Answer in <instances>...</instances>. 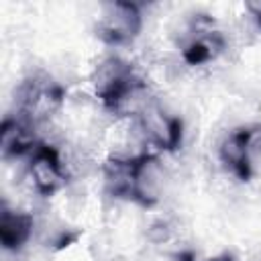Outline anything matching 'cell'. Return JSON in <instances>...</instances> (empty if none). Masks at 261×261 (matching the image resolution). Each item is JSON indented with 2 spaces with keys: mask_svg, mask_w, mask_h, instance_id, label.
<instances>
[{
  "mask_svg": "<svg viewBox=\"0 0 261 261\" xmlns=\"http://www.w3.org/2000/svg\"><path fill=\"white\" fill-rule=\"evenodd\" d=\"M94 31H96V37L108 47L130 45L143 31L141 4L124 2V0L102 4Z\"/></svg>",
  "mask_w": 261,
  "mask_h": 261,
  "instance_id": "5",
  "label": "cell"
},
{
  "mask_svg": "<svg viewBox=\"0 0 261 261\" xmlns=\"http://www.w3.org/2000/svg\"><path fill=\"white\" fill-rule=\"evenodd\" d=\"M37 124L27 120L20 114H6L0 126V151L4 159L29 157L31 151L41 143L37 137Z\"/></svg>",
  "mask_w": 261,
  "mask_h": 261,
  "instance_id": "9",
  "label": "cell"
},
{
  "mask_svg": "<svg viewBox=\"0 0 261 261\" xmlns=\"http://www.w3.org/2000/svg\"><path fill=\"white\" fill-rule=\"evenodd\" d=\"M181 57L188 65H206L220 57L226 49V39L210 14H194L179 41Z\"/></svg>",
  "mask_w": 261,
  "mask_h": 261,
  "instance_id": "7",
  "label": "cell"
},
{
  "mask_svg": "<svg viewBox=\"0 0 261 261\" xmlns=\"http://www.w3.org/2000/svg\"><path fill=\"white\" fill-rule=\"evenodd\" d=\"M245 8H247V12L251 14L253 22L261 29V0H251V2L245 4Z\"/></svg>",
  "mask_w": 261,
  "mask_h": 261,
  "instance_id": "12",
  "label": "cell"
},
{
  "mask_svg": "<svg viewBox=\"0 0 261 261\" xmlns=\"http://www.w3.org/2000/svg\"><path fill=\"white\" fill-rule=\"evenodd\" d=\"M35 230V216L27 210L8 206L6 202L0 208V243L8 253H18L31 241Z\"/></svg>",
  "mask_w": 261,
  "mask_h": 261,
  "instance_id": "10",
  "label": "cell"
},
{
  "mask_svg": "<svg viewBox=\"0 0 261 261\" xmlns=\"http://www.w3.org/2000/svg\"><path fill=\"white\" fill-rule=\"evenodd\" d=\"M27 177L39 196H55L67 181V171L59 149L47 141H41L27 157Z\"/></svg>",
  "mask_w": 261,
  "mask_h": 261,
  "instance_id": "8",
  "label": "cell"
},
{
  "mask_svg": "<svg viewBox=\"0 0 261 261\" xmlns=\"http://www.w3.org/2000/svg\"><path fill=\"white\" fill-rule=\"evenodd\" d=\"M104 188L116 200L153 208L163 196V165L155 153L110 155L102 165Z\"/></svg>",
  "mask_w": 261,
  "mask_h": 261,
  "instance_id": "1",
  "label": "cell"
},
{
  "mask_svg": "<svg viewBox=\"0 0 261 261\" xmlns=\"http://www.w3.org/2000/svg\"><path fill=\"white\" fill-rule=\"evenodd\" d=\"M94 96L112 114L135 116L147 100V82L137 67L120 55L104 57L92 73Z\"/></svg>",
  "mask_w": 261,
  "mask_h": 261,
  "instance_id": "2",
  "label": "cell"
},
{
  "mask_svg": "<svg viewBox=\"0 0 261 261\" xmlns=\"http://www.w3.org/2000/svg\"><path fill=\"white\" fill-rule=\"evenodd\" d=\"M208 261H234V257H232L230 253H222V255L212 257V259H208Z\"/></svg>",
  "mask_w": 261,
  "mask_h": 261,
  "instance_id": "13",
  "label": "cell"
},
{
  "mask_svg": "<svg viewBox=\"0 0 261 261\" xmlns=\"http://www.w3.org/2000/svg\"><path fill=\"white\" fill-rule=\"evenodd\" d=\"M53 261H94L80 234H63L55 247Z\"/></svg>",
  "mask_w": 261,
  "mask_h": 261,
  "instance_id": "11",
  "label": "cell"
},
{
  "mask_svg": "<svg viewBox=\"0 0 261 261\" xmlns=\"http://www.w3.org/2000/svg\"><path fill=\"white\" fill-rule=\"evenodd\" d=\"M135 126L141 139L159 153H175L184 145V120L157 104L147 102L135 114Z\"/></svg>",
  "mask_w": 261,
  "mask_h": 261,
  "instance_id": "6",
  "label": "cell"
},
{
  "mask_svg": "<svg viewBox=\"0 0 261 261\" xmlns=\"http://www.w3.org/2000/svg\"><path fill=\"white\" fill-rule=\"evenodd\" d=\"M261 147V124H241L230 128L218 145L222 167L239 181H251Z\"/></svg>",
  "mask_w": 261,
  "mask_h": 261,
  "instance_id": "4",
  "label": "cell"
},
{
  "mask_svg": "<svg viewBox=\"0 0 261 261\" xmlns=\"http://www.w3.org/2000/svg\"><path fill=\"white\" fill-rule=\"evenodd\" d=\"M65 102V88L45 71L27 75L16 90V114L33 124L49 120Z\"/></svg>",
  "mask_w": 261,
  "mask_h": 261,
  "instance_id": "3",
  "label": "cell"
}]
</instances>
